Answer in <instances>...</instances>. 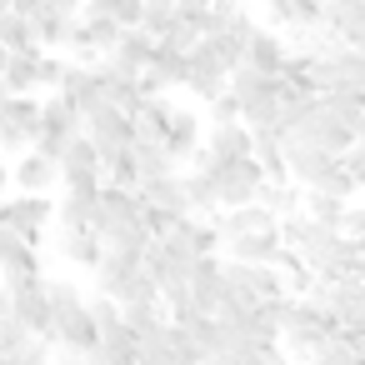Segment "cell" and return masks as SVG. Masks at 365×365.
<instances>
[{"label": "cell", "mask_w": 365, "mask_h": 365, "mask_svg": "<svg viewBox=\"0 0 365 365\" xmlns=\"http://www.w3.org/2000/svg\"><path fill=\"white\" fill-rule=\"evenodd\" d=\"M345 170H350V175H355V185L365 190V145H355V150L345 155Z\"/></svg>", "instance_id": "37"}, {"label": "cell", "mask_w": 365, "mask_h": 365, "mask_svg": "<svg viewBox=\"0 0 365 365\" xmlns=\"http://www.w3.org/2000/svg\"><path fill=\"white\" fill-rule=\"evenodd\" d=\"M205 175H210V180H215V190H220V210L260 205V195H265V185H270V175H265V165H260V160L215 165V170H205Z\"/></svg>", "instance_id": "4"}, {"label": "cell", "mask_w": 365, "mask_h": 365, "mask_svg": "<svg viewBox=\"0 0 365 365\" xmlns=\"http://www.w3.org/2000/svg\"><path fill=\"white\" fill-rule=\"evenodd\" d=\"M71 81V61L66 56H56V51H46L41 56V91H51V96H61V86Z\"/></svg>", "instance_id": "32"}, {"label": "cell", "mask_w": 365, "mask_h": 365, "mask_svg": "<svg viewBox=\"0 0 365 365\" xmlns=\"http://www.w3.org/2000/svg\"><path fill=\"white\" fill-rule=\"evenodd\" d=\"M165 150L175 155V160H195L200 150H205V135H200V115L195 110H175V120H170V130H165Z\"/></svg>", "instance_id": "20"}, {"label": "cell", "mask_w": 365, "mask_h": 365, "mask_svg": "<svg viewBox=\"0 0 365 365\" xmlns=\"http://www.w3.org/2000/svg\"><path fill=\"white\" fill-rule=\"evenodd\" d=\"M290 61H295V46H290V36H280V31H265L260 26V36H255V46H250V71H260V76H285L290 71Z\"/></svg>", "instance_id": "16"}, {"label": "cell", "mask_w": 365, "mask_h": 365, "mask_svg": "<svg viewBox=\"0 0 365 365\" xmlns=\"http://www.w3.org/2000/svg\"><path fill=\"white\" fill-rule=\"evenodd\" d=\"M155 46L160 41H170L175 31H180V6H175V0H145V26H140Z\"/></svg>", "instance_id": "25"}, {"label": "cell", "mask_w": 365, "mask_h": 365, "mask_svg": "<svg viewBox=\"0 0 365 365\" xmlns=\"http://www.w3.org/2000/svg\"><path fill=\"white\" fill-rule=\"evenodd\" d=\"M155 41L145 36V31H125L120 36V46H115V56L106 61V71H115L120 81H145V71L155 66Z\"/></svg>", "instance_id": "12"}, {"label": "cell", "mask_w": 365, "mask_h": 365, "mask_svg": "<svg viewBox=\"0 0 365 365\" xmlns=\"http://www.w3.org/2000/svg\"><path fill=\"white\" fill-rule=\"evenodd\" d=\"M360 145H365V125H360Z\"/></svg>", "instance_id": "39"}, {"label": "cell", "mask_w": 365, "mask_h": 365, "mask_svg": "<svg viewBox=\"0 0 365 365\" xmlns=\"http://www.w3.org/2000/svg\"><path fill=\"white\" fill-rule=\"evenodd\" d=\"M11 11L36 26L41 51H56V46L76 41V26H81V6H76V0H11Z\"/></svg>", "instance_id": "3"}, {"label": "cell", "mask_w": 365, "mask_h": 365, "mask_svg": "<svg viewBox=\"0 0 365 365\" xmlns=\"http://www.w3.org/2000/svg\"><path fill=\"white\" fill-rule=\"evenodd\" d=\"M36 150V135L21 130V125H0V155H11V160H26Z\"/></svg>", "instance_id": "33"}, {"label": "cell", "mask_w": 365, "mask_h": 365, "mask_svg": "<svg viewBox=\"0 0 365 365\" xmlns=\"http://www.w3.org/2000/svg\"><path fill=\"white\" fill-rule=\"evenodd\" d=\"M41 275V255L26 235H16L6 220H0V280H31Z\"/></svg>", "instance_id": "14"}, {"label": "cell", "mask_w": 365, "mask_h": 365, "mask_svg": "<svg viewBox=\"0 0 365 365\" xmlns=\"http://www.w3.org/2000/svg\"><path fill=\"white\" fill-rule=\"evenodd\" d=\"M6 115H11V91H6V81H0V125H6Z\"/></svg>", "instance_id": "38"}, {"label": "cell", "mask_w": 365, "mask_h": 365, "mask_svg": "<svg viewBox=\"0 0 365 365\" xmlns=\"http://www.w3.org/2000/svg\"><path fill=\"white\" fill-rule=\"evenodd\" d=\"M335 165H340L335 155H325V150H315V145H305V140H285V170H290V180H295L300 190H315Z\"/></svg>", "instance_id": "13"}, {"label": "cell", "mask_w": 365, "mask_h": 365, "mask_svg": "<svg viewBox=\"0 0 365 365\" xmlns=\"http://www.w3.org/2000/svg\"><path fill=\"white\" fill-rule=\"evenodd\" d=\"M36 340H41V335H31L21 320H0V360H16V355H26Z\"/></svg>", "instance_id": "31"}, {"label": "cell", "mask_w": 365, "mask_h": 365, "mask_svg": "<svg viewBox=\"0 0 365 365\" xmlns=\"http://www.w3.org/2000/svg\"><path fill=\"white\" fill-rule=\"evenodd\" d=\"M255 36H260V26L240 11V6H220V31L205 41L220 61H225V71L235 76V71H245V61H250V46H255Z\"/></svg>", "instance_id": "6"}, {"label": "cell", "mask_w": 365, "mask_h": 365, "mask_svg": "<svg viewBox=\"0 0 365 365\" xmlns=\"http://www.w3.org/2000/svg\"><path fill=\"white\" fill-rule=\"evenodd\" d=\"M86 135L96 140V150H101V160H106V165H115V160H125V155L135 150V140H140V130H135V120H130V115H120L115 106H106V110H96V115L86 120Z\"/></svg>", "instance_id": "8"}, {"label": "cell", "mask_w": 365, "mask_h": 365, "mask_svg": "<svg viewBox=\"0 0 365 365\" xmlns=\"http://www.w3.org/2000/svg\"><path fill=\"white\" fill-rule=\"evenodd\" d=\"M235 160H255V130L250 125H215L205 135V150L190 160V170H215V165H235Z\"/></svg>", "instance_id": "9"}, {"label": "cell", "mask_w": 365, "mask_h": 365, "mask_svg": "<svg viewBox=\"0 0 365 365\" xmlns=\"http://www.w3.org/2000/svg\"><path fill=\"white\" fill-rule=\"evenodd\" d=\"M0 220H6L16 235H26L31 245H41L46 225L56 220V200H46V195H11L6 210H0Z\"/></svg>", "instance_id": "10"}, {"label": "cell", "mask_w": 365, "mask_h": 365, "mask_svg": "<svg viewBox=\"0 0 365 365\" xmlns=\"http://www.w3.org/2000/svg\"><path fill=\"white\" fill-rule=\"evenodd\" d=\"M215 125H245V106L235 101V96H220L215 106H210V130Z\"/></svg>", "instance_id": "35"}, {"label": "cell", "mask_w": 365, "mask_h": 365, "mask_svg": "<svg viewBox=\"0 0 365 365\" xmlns=\"http://www.w3.org/2000/svg\"><path fill=\"white\" fill-rule=\"evenodd\" d=\"M130 160H135V170H140V185L145 180H170V175H180V160L160 145V140H135V150H130Z\"/></svg>", "instance_id": "21"}, {"label": "cell", "mask_w": 365, "mask_h": 365, "mask_svg": "<svg viewBox=\"0 0 365 365\" xmlns=\"http://www.w3.org/2000/svg\"><path fill=\"white\" fill-rule=\"evenodd\" d=\"M315 190H320V195H335V200H350L360 185H355V175H350V170H345V160H340V165H335L320 185H315Z\"/></svg>", "instance_id": "34"}, {"label": "cell", "mask_w": 365, "mask_h": 365, "mask_svg": "<svg viewBox=\"0 0 365 365\" xmlns=\"http://www.w3.org/2000/svg\"><path fill=\"white\" fill-rule=\"evenodd\" d=\"M175 110H180V106H170L165 96H155V101H145V110L135 115V130H140L145 140H160V145H165V130H170Z\"/></svg>", "instance_id": "27"}, {"label": "cell", "mask_w": 365, "mask_h": 365, "mask_svg": "<svg viewBox=\"0 0 365 365\" xmlns=\"http://www.w3.org/2000/svg\"><path fill=\"white\" fill-rule=\"evenodd\" d=\"M215 225H220V240H245V235H270V230H280V220H275L265 205L220 210V215H215Z\"/></svg>", "instance_id": "18"}, {"label": "cell", "mask_w": 365, "mask_h": 365, "mask_svg": "<svg viewBox=\"0 0 365 365\" xmlns=\"http://www.w3.org/2000/svg\"><path fill=\"white\" fill-rule=\"evenodd\" d=\"M305 215L315 225H330V230H345V215H350V200H335V195H320V190H305Z\"/></svg>", "instance_id": "29"}, {"label": "cell", "mask_w": 365, "mask_h": 365, "mask_svg": "<svg viewBox=\"0 0 365 365\" xmlns=\"http://www.w3.org/2000/svg\"><path fill=\"white\" fill-rule=\"evenodd\" d=\"M185 190H190V205H195L200 220L205 215H220V190H215V180L205 170H185Z\"/></svg>", "instance_id": "30"}, {"label": "cell", "mask_w": 365, "mask_h": 365, "mask_svg": "<svg viewBox=\"0 0 365 365\" xmlns=\"http://www.w3.org/2000/svg\"><path fill=\"white\" fill-rule=\"evenodd\" d=\"M0 46H6L11 56H31V51H41L36 26H31L26 16H16V11H6V16H0Z\"/></svg>", "instance_id": "26"}, {"label": "cell", "mask_w": 365, "mask_h": 365, "mask_svg": "<svg viewBox=\"0 0 365 365\" xmlns=\"http://www.w3.org/2000/svg\"><path fill=\"white\" fill-rule=\"evenodd\" d=\"M280 255H285L280 230H270V235H245V240H225V260H235V265H280Z\"/></svg>", "instance_id": "19"}, {"label": "cell", "mask_w": 365, "mask_h": 365, "mask_svg": "<svg viewBox=\"0 0 365 365\" xmlns=\"http://www.w3.org/2000/svg\"><path fill=\"white\" fill-rule=\"evenodd\" d=\"M61 170H66V180H76V175H101V180H106V160H101V150H96L91 135H81V140L66 150Z\"/></svg>", "instance_id": "24"}, {"label": "cell", "mask_w": 365, "mask_h": 365, "mask_svg": "<svg viewBox=\"0 0 365 365\" xmlns=\"http://www.w3.org/2000/svg\"><path fill=\"white\" fill-rule=\"evenodd\" d=\"M61 101H66L81 120H91L96 110L110 106V101H106V81H101V71H96V66H81V61L71 66V81L61 86Z\"/></svg>", "instance_id": "11"}, {"label": "cell", "mask_w": 365, "mask_h": 365, "mask_svg": "<svg viewBox=\"0 0 365 365\" xmlns=\"http://www.w3.org/2000/svg\"><path fill=\"white\" fill-rule=\"evenodd\" d=\"M6 290H11V320H21L31 335L51 340V330H56V315H51V280H46V275L6 280Z\"/></svg>", "instance_id": "5"}, {"label": "cell", "mask_w": 365, "mask_h": 365, "mask_svg": "<svg viewBox=\"0 0 365 365\" xmlns=\"http://www.w3.org/2000/svg\"><path fill=\"white\" fill-rule=\"evenodd\" d=\"M11 175H16V190H21V195H46V190L66 185L61 160H51V155H41V150H31L26 160H16V165H11Z\"/></svg>", "instance_id": "15"}, {"label": "cell", "mask_w": 365, "mask_h": 365, "mask_svg": "<svg viewBox=\"0 0 365 365\" xmlns=\"http://www.w3.org/2000/svg\"><path fill=\"white\" fill-rule=\"evenodd\" d=\"M51 315H56V330H51V345L71 350L76 360H91L101 350V325L91 315V300L71 285V280H51Z\"/></svg>", "instance_id": "1"}, {"label": "cell", "mask_w": 365, "mask_h": 365, "mask_svg": "<svg viewBox=\"0 0 365 365\" xmlns=\"http://www.w3.org/2000/svg\"><path fill=\"white\" fill-rule=\"evenodd\" d=\"M260 205H265L275 220H290V215H300V210H305V190H300L295 180H280V185H265Z\"/></svg>", "instance_id": "28"}, {"label": "cell", "mask_w": 365, "mask_h": 365, "mask_svg": "<svg viewBox=\"0 0 365 365\" xmlns=\"http://www.w3.org/2000/svg\"><path fill=\"white\" fill-rule=\"evenodd\" d=\"M61 255H66L71 265H81V270H101L106 245H101L96 230H81V235H61Z\"/></svg>", "instance_id": "23"}, {"label": "cell", "mask_w": 365, "mask_h": 365, "mask_svg": "<svg viewBox=\"0 0 365 365\" xmlns=\"http://www.w3.org/2000/svg\"><path fill=\"white\" fill-rule=\"evenodd\" d=\"M270 26L315 36V31H325V6H315V0H270Z\"/></svg>", "instance_id": "17"}, {"label": "cell", "mask_w": 365, "mask_h": 365, "mask_svg": "<svg viewBox=\"0 0 365 365\" xmlns=\"http://www.w3.org/2000/svg\"><path fill=\"white\" fill-rule=\"evenodd\" d=\"M41 56H46V51L11 56V66H6V91H11V96H36V91H41Z\"/></svg>", "instance_id": "22"}, {"label": "cell", "mask_w": 365, "mask_h": 365, "mask_svg": "<svg viewBox=\"0 0 365 365\" xmlns=\"http://www.w3.org/2000/svg\"><path fill=\"white\" fill-rule=\"evenodd\" d=\"M81 135H86V120H81L61 96H46V110H41V140H36V150H41V155H51V160H66V150H71Z\"/></svg>", "instance_id": "7"}, {"label": "cell", "mask_w": 365, "mask_h": 365, "mask_svg": "<svg viewBox=\"0 0 365 365\" xmlns=\"http://www.w3.org/2000/svg\"><path fill=\"white\" fill-rule=\"evenodd\" d=\"M115 26L120 31H140L145 26V0H115Z\"/></svg>", "instance_id": "36"}, {"label": "cell", "mask_w": 365, "mask_h": 365, "mask_svg": "<svg viewBox=\"0 0 365 365\" xmlns=\"http://www.w3.org/2000/svg\"><path fill=\"white\" fill-rule=\"evenodd\" d=\"M96 285L101 295H110L120 310L125 305H140V300H165L155 275L145 270V255H130V250H106L101 270H96Z\"/></svg>", "instance_id": "2"}]
</instances>
